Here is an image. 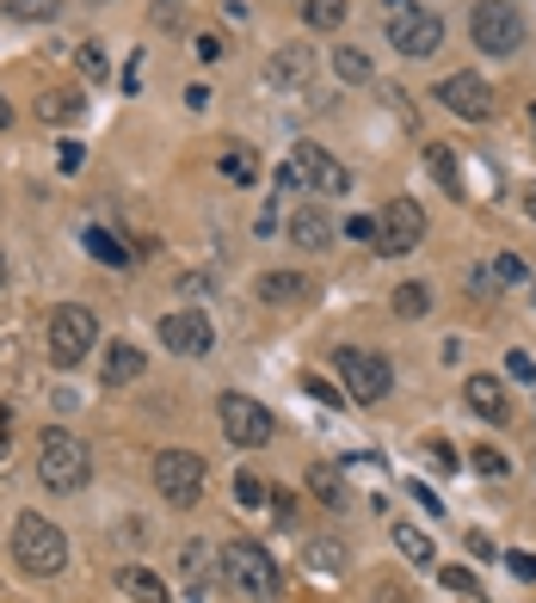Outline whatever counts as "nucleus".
<instances>
[{"label":"nucleus","instance_id":"nucleus-20","mask_svg":"<svg viewBox=\"0 0 536 603\" xmlns=\"http://www.w3.org/2000/svg\"><path fill=\"white\" fill-rule=\"evenodd\" d=\"M297 13H302V25H309V32H339V25H346V0H297Z\"/></svg>","mask_w":536,"mask_h":603},{"label":"nucleus","instance_id":"nucleus-18","mask_svg":"<svg viewBox=\"0 0 536 603\" xmlns=\"http://www.w3.org/2000/svg\"><path fill=\"white\" fill-rule=\"evenodd\" d=\"M266 75L278 80V87H302V80L315 75V49H302V44H284V49H271Z\"/></svg>","mask_w":536,"mask_h":603},{"label":"nucleus","instance_id":"nucleus-29","mask_svg":"<svg viewBox=\"0 0 536 603\" xmlns=\"http://www.w3.org/2000/svg\"><path fill=\"white\" fill-rule=\"evenodd\" d=\"M222 179L253 186V179H259V160H253V148H228V155H222Z\"/></svg>","mask_w":536,"mask_h":603},{"label":"nucleus","instance_id":"nucleus-2","mask_svg":"<svg viewBox=\"0 0 536 603\" xmlns=\"http://www.w3.org/2000/svg\"><path fill=\"white\" fill-rule=\"evenodd\" d=\"M222 579L253 603H278V591H284V572H278L266 541H228L222 548Z\"/></svg>","mask_w":536,"mask_h":603},{"label":"nucleus","instance_id":"nucleus-38","mask_svg":"<svg viewBox=\"0 0 536 603\" xmlns=\"http://www.w3.org/2000/svg\"><path fill=\"white\" fill-rule=\"evenodd\" d=\"M505 376H512V382H536V364L524 351H512V357H505Z\"/></svg>","mask_w":536,"mask_h":603},{"label":"nucleus","instance_id":"nucleus-6","mask_svg":"<svg viewBox=\"0 0 536 603\" xmlns=\"http://www.w3.org/2000/svg\"><path fill=\"white\" fill-rule=\"evenodd\" d=\"M382 32H389V44H394V56H438V44H444V19H438V7H394L389 19H382Z\"/></svg>","mask_w":536,"mask_h":603},{"label":"nucleus","instance_id":"nucleus-3","mask_svg":"<svg viewBox=\"0 0 536 603\" xmlns=\"http://www.w3.org/2000/svg\"><path fill=\"white\" fill-rule=\"evenodd\" d=\"M13 555H19V567L32 572V579H56V572L68 567L63 524H49L44 511H25V517L13 524Z\"/></svg>","mask_w":536,"mask_h":603},{"label":"nucleus","instance_id":"nucleus-51","mask_svg":"<svg viewBox=\"0 0 536 603\" xmlns=\"http://www.w3.org/2000/svg\"><path fill=\"white\" fill-rule=\"evenodd\" d=\"M531 142H536V105H531Z\"/></svg>","mask_w":536,"mask_h":603},{"label":"nucleus","instance_id":"nucleus-36","mask_svg":"<svg viewBox=\"0 0 536 603\" xmlns=\"http://www.w3.org/2000/svg\"><path fill=\"white\" fill-rule=\"evenodd\" d=\"M179 7H186V0H155V25H160V32H179V25H186Z\"/></svg>","mask_w":536,"mask_h":603},{"label":"nucleus","instance_id":"nucleus-17","mask_svg":"<svg viewBox=\"0 0 536 603\" xmlns=\"http://www.w3.org/2000/svg\"><path fill=\"white\" fill-rule=\"evenodd\" d=\"M462 401H469V413L493 418V425L512 413V406H505V382H500V376H469V382H462Z\"/></svg>","mask_w":536,"mask_h":603},{"label":"nucleus","instance_id":"nucleus-21","mask_svg":"<svg viewBox=\"0 0 536 603\" xmlns=\"http://www.w3.org/2000/svg\"><path fill=\"white\" fill-rule=\"evenodd\" d=\"M118 591L136 598V603H174V598H167V585H160L148 567H124V572H118Z\"/></svg>","mask_w":536,"mask_h":603},{"label":"nucleus","instance_id":"nucleus-31","mask_svg":"<svg viewBox=\"0 0 536 603\" xmlns=\"http://www.w3.org/2000/svg\"><path fill=\"white\" fill-rule=\"evenodd\" d=\"M266 499H271V487H266L259 474H247V468H241V474H235V505H241V511H259Z\"/></svg>","mask_w":536,"mask_h":603},{"label":"nucleus","instance_id":"nucleus-43","mask_svg":"<svg viewBox=\"0 0 536 603\" xmlns=\"http://www.w3.org/2000/svg\"><path fill=\"white\" fill-rule=\"evenodd\" d=\"M505 567L518 572V579H536V555H524V548H518V555H505Z\"/></svg>","mask_w":536,"mask_h":603},{"label":"nucleus","instance_id":"nucleus-8","mask_svg":"<svg viewBox=\"0 0 536 603\" xmlns=\"http://www.w3.org/2000/svg\"><path fill=\"white\" fill-rule=\"evenodd\" d=\"M216 418H222V437H228L235 449H266L271 432H278L266 406L253 401V394H241V388H228V394L216 401Z\"/></svg>","mask_w":536,"mask_h":603},{"label":"nucleus","instance_id":"nucleus-41","mask_svg":"<svg viewBox=\"0 0 536 603\" xmlns=\"http://www.w3.org/2000/svg\"><path fill=\"white\" fill-rule=\"evenodd\" d=\"M346 234H351V241H370V247H377V222H370V216H346Z\"/></svg>","mask_w":536,"mask_h":603},{"label":"nucleus","instance_id":"nucleus-52","mask_svg":"<svg viewBox=\"0 0 536 603\" xmlns=\"http://www.w3.org/2000/svg\"><path fill=\"white\" fill-rule=\"evenodd\" d=\"M0 283H7V259H0Z\"/></svg>","mask_w":536,"mask_h":603},{"label":"nucleus","instance_id":"nucleus-26","mask_svg":"<svg viewBox=\"0 0 536 603\" xmlns=\"http://www.w3.org/2000/svg\"><path fill=\"white\" fill-rule=\"evenodd\" d=\"M333 68H339V80H351V87H364V80H370V56H364L358 44L333 49Z\"/></svg>","mask_w":536,"mask_h":603},{"label":"nucleus","instance_id":"nucleus-25","mask_svg":"<svg viewBox=\"0 0 536 603\" xmlns=\"http://www.w3.org/2000/svg\"><path fill=\"white\" fill-rule=\"evenodd\" d=\"M87 253H93L99 265H111V271H124L130 265V247L118 241V234H105V228H87Z\"/></svg>","mask_w":536,"mask_h":603},{"label":"nucleus","instance_id":"nucleus-9","mask_svg":"<svg viewBox=\"0 0 536 603\" xmlns=\"http://www.w3.org/2000/svg\"><path fill=\"white\" fill-rule=\"evenodd\" d=\"M469 37H474L481 56H512V49L524 44L518 7H512V0H481V7L469 13Z\"/></svg>","mask_w":536,"mask_h":603},{"label":"nucleus","instance_id":"nucleus-46","mask_svg":"<svg viewBox=\"0 0 536 603\" xmlns=\"http://www.w3.org/2000/svg\"><path fill=\"white\" fill-rule=\"evenodd\" d=\"M7 437H13V413L0 406V456H7Z\"/></svg>","mask_w":536,"mask_h":603},{"label":"nucleus","instance_id":"nucleus-11","mask_svg":"<svg viewBox=\"0 0 536 603\" xmlns=\"http://www.w3.org/2000/svg\"><path fill=\"white\" fill-rule=\"evenodd\" d=\"M426 241V210L413 198H394L389 210L377 216V253H389V259H401V253H413Z\"/></svg>","mask_w":536,"mask_h":603},{"label":"nucleus","instance_id":"nucleus-14","mask_svg":"<svg viewBox=\"0 0 536 603\" xmlns=\"http://www.w3.org/2000/svg\"><path fill=\"white\" fill-rule=\"evenodd\" d=\"M179 579H186L191 603H204L210 585H216V548H210V541H186V548H179Z\"/></svg>","mask_w":536,"mask_h":603},{"label":"nucleus","instance_id":"nucleus-22","mask_svg":"<svg viewBox=\"0 0 536 603\" xmlns=\"http://www.w3.org/2000/svg\"><path fill=\"white\" fill-rule=\"evenodd\" d=\"M37 118H44V124H75V118H80V93H75V87H49V93L37 99Z\"/></svg>","mask_w":536,"mask_h":603},{"label":"nucleus","instance_id":"nucleus-7","mask_svg":"<svg viewBox=\"0 0 536 603\" xmlns=\"http://www.w3.org/2000/svg\"><path fill=\"white\" fill-rule=\"evenodd\" d=\"M204 456H198V449H160L155 456V493L167 499V505H198V499H204Z\"/></svg>","mask_w":536,"mask_h":603},{"label":"nucleus","instance_id":"nucleus-39","mask_svg":"<svg viewBox=\"0 0 536 603\" xmlns=\"http://www.w3.org/2000/svg\"><path fill=\"white\" fill-rule=\"evenodd\" d=\"M302 388H309V394H315L321 406H339V388H333V382H321V376H302Z\"/></svg>","mask_w":536,"mask_h":603},{"label":"nucleus","instance_id":"nucleus-45","mask_svg":"<svg viewBox=\"0 0 536 603\" xmlns=\"http://www.w3.org/2000/svg\"><path fill=\"white\" fill-rule=\"evenodd\" d=\"M469 555H474V560H493V541L481 536V529H469Z\"/></svg>","mask_w":536,"mask_h":603},{"label":"nucleus","instance_id":"nucleus-32","mask_svg":"<svg viewBox=\"0 0 536 603\" xmlns=\"http://www.w3.org/2000/svg\"><path fill=\"white\" fill-rule=\"evenodd\" d=\"M469 468H474L481 480H505V474H512V462H505L500 449H474V456H469Z\"/></svg>","mask_w":536,"mask_h":603},{"label":"nucleus","instance_id":"nucleus-40","mask_svg":"<svg viewBox=\"0 0 536 603\" xmlns=\"http://www.w3.org/2000/svg\"><path fill=\"white\" fill-rule=\"evenodd\" d=\"M80 160H87L80 142H63V148H56V167H63V172H80Z\"/></svg>","mask_w":536,"mask_h":603},{"label":"nucleus","instance_id":"nucleus-28","mask_svg":"<svg viewBox=\"0 0 536 603\" xmlns=\"http://www.w3.org/2000/svg\"><path fill=\"white\" fill-rule=\"evenodd\" d=\"M426 167H432V179H444L450 191H462V179H457V148L432 142V148H426Z\"/></svg>","mask_w":536,"mask_h":603},{"label":"nucleus","instance_id":"nucleus-24","mask_svg":"<svg viewBox=\"0 0 536 603\" xmlns=\"http://www.w3.org/2000/svg\"><path fill=\"white\" fill-rule=\"evenodd\" d=\"M309 493H315L321 499V505H333V511H339V505H346V480H339V468H327V462H315V468H309Z\"/></svg>","mask_w":536,"mask_h":603},{"label":"nucleus","instance_id":"nucleus-13","mask_svg":"<svg viewBox=\"0 0 536 603\" xmlns=\"http://www.w3.org/2000/svg\"><path fill=\"white\" fill-rule=\"evenodd\" d=\"M438 105L457 111L462 124H481V118L493 111V93H488V80H481V75H469V68H462V75H450L438 87Z\"/></svg>","mask_w":536,"mask_h":603},{"label":"nucleus","instance_id":"nucleus-27","mask_svg":"<svg viewBox=\"0 0 536 603\" xmlns=\"http://www.w3.org/2000/svg\"><path fill=\"white\" fill-rule=\"evenodd\" d=\"M426 309H432V290H426V283H401V290H394V314H401V321H420Z\"/></svg>","mask_w":536,"mask_h":603},{"label":"nucleus","instance_id":"nucleus-42","mask_svg":"<svg viewBox=\"0 0 536 603\" xmlns=\"http://www.w3.org/2000/svg\"><path fill=\"white\" fill-rule=\"evenodd\" d=\"M407 493H413V499H420V505H426V511H444V499H438V493H432L426 480H407Z\"/></svg>","mask_w":536,"mask_h":603},{"label":"nucleus","instance_id":"nucleus-5","mask_svg":"<svg viewBox=\"0 0 536 603\" xmlns=\"http://www.w3.org/2000/svg\"><path fill=\"white\" fill-rule=\"evenodd\" d=\"M93 345H99L93 309L63 302V309L49 314V364H56V370H75V364H87V351H93Z\"/></svg>","mask_w":536,"mask_h":603},{"label":"nucleus","instance_id":"nucleus-48","mask_svg":"<svg viewBox=\"0 0 536 603\" xmlns=\"http://www.w3.org/2000/svg\"><path fill=\"white\" fill-rule=\"evenodd\" d=\"M222 19H247V0H222Z\"/></svg>","mask_w":536,"mask_h":603},{"label":"nucleus","instance_id":"nucleus-23","mask_svg":"<svg viewBox=\"0 0 536 603\" xmlns=\"http://www.w3.org/2000/svg\"><path fill=\"white\" fill-rule=\"evenodd\" d=\"M389 536H394V548H401V555H407L413 567H432V560H438V548H432V536H426V529H413V524H394Z\"/></svg>","mask_w":536,"mask_h":603},{"label":"nucleus","instance_id":"nucleus-34","mask_svg":"<svg viewBox=\"0 0 536 603\" xmlns=\"http://www.w3.org/2000/svg\"><path fill=\"white\" fill-rule=\"evenodd\" d=\"M524 278H531V265H524V259H512V253L493 259V283H524Z\"/></svg>","mask_w":536,"mask_h":603},{"label":"nucleus","instance_id":"nucleus-50","mask_svg":"<svg viewBox=\"0 0 536 603\" xmlns=\"http://www.w3.org/2000/svg\"><path fill=\"white\" fill-rule=\"evenodd\" d=\"M13 124V105H7V93H0V130Z\"/></svg>","mask_w":536,"mask_h":603},{"label":"nucleus","instance_id":"nucleus-12","mask_svg":"<svg viewBox=\"0 0 536 603\" xmlns=\"http://www.w3.org/2000/svg\"><path fill=\"white\" fill-rule=\"evenodd\" d=\"M160 345H167V351H186V357H204L210 345H216L210 314L204 309H174L167 321H160Z\"/></svg>","mask_w":536,"mask_h":603},{"label":"nucleus","instance_id":"nucleus-49","mask_svg":"<svg viewBox=\"0 0 536 603\" xmlns=\"http://www.w3.org/2000/svg\"><path fill=\"white\" fill-rule=\"evenodd\" d=\"M524 216H531V222H536V186H531V191H524Z\"/></svg>","mask_w":536,"mask_h":603},{"label":"nucleus","instance_id":"nucleus-37","mask_svg":"<svg viewBox=\"0 0 536 603\" xmlns=\"http://www.w3.org/2000/svg\"><path fill=\"white\" fill-rule=\"evenodd\" d=\"M426 456L438 462V474H450V468H457V444H444V437H426Z\"/></svg>","mask_w":536,"mask_h":603},{"label":"nucleus","instance_id":"nucleus-15","mask_svg":"<svg viewBox=\"0 0 536 603\" xmlns=\"http://www.w3.org/2000/svg\"><path fill=\"white\" fill-rule=\"evenodd\" d=\"M284 234H290V247L321 253L333 241V216L321 210V203H297V210H290V222H284Z\"/></svg>","mask_w":536,"mask_h":603},{"label":"nucleus","instance_id":"nucleus-30","mask_svg":"<svg viewBox=\"0 0 536 603\" xmlns=\"http://www.w3.org/2000/svg\"><path fill=\"white\" fill-rule=\"evenodd\" d=\"M7 13L25 19V25H49V19L63 13V0H7Z\"/></svg>","mask_w":536,"mask_h":603},{"label":"nucleus","instance_id":"nucleus-16","mask_svg":"<svg viewBox=\"0 0 536 603\" xmlns=\"http://www.w3.org/2000/svg\"><path fill=\"white\" fill-rule=\"evenodd\" d=\"M315 295V278L309 271H266L259 278V302H271V309H302Z\"/></svg>","mask_w":536,"mask_h":603},{"label":"nucleus","instance_id":"nucleus-33","mask_svg":"<svg viewBox=\"0 0 536 603\" xmlns=\"http://www.w3.org/2000/svg\"><path fill=\"white\" fill-rule=\"evenodd\" d=\"M75 68H80L87 80H99V75H105V49H99V44H80V49H75Z\"/></svg>","mask_w":536,"mask_h":603},{"label":"nucleus","instance_id":"nucleus-1","mask_svg":"<svg viewBox=\"0 0 536 603\" xmlns=\"http://www.w3.org/2000/svg\"><path fill=\"white\" fill-rule=\"evenodd\" d=\"M278 191H315V198H346L351 191V172L339 167V160L321 148V142H297L290 148V160L278 167Z\"/></svg>","mask_w":536,"mask_h":603},{"label":"nucleus","instance_id":"nucleus-10","mask_svg":"<svg viewBox=\"0 0 536 603\" xmlns=\"http://www.w3.org/2000/svg\"><path fill=\"white\" fill-rule=\"evenodd\" d=\"M333 364H339V376H346V401H358V406L389 401V357L364 351V345H339Z\"/></svg>","mask_w":536,"mask_h":603},{"label":"nucleus","instance_id":"nucleus-4","mask_svg":"<svg viewBox=\"0 0 536 603\" xmlns=\"http://www.w3.org/2000/svg\"><path fill=\"white\" fill-rule=\"evenodd\" d=\"M37 474H44L49 493H80L87 480H93V449L80 444L75 432H44V444H37Z\"/></svg>","mask_w":536,"mask_h":603},{"label":"nucleus","instance_id":"nucleus-47","mask_svg":"<svg viewBox=\"0 0 536 603\" xmlns=\"http://www.w3.org/2000/svg\"><path fill=\"white\" fill-rule=\"evenodd\" d=\"M377 598H382V603H413V598H407V591H401V585H382Z\"/></svg>","mask_w":536,"mask_h":603},{"label":"nucleus","instance_id":"nucleus-19","mask_svg":"<svg viewBox=\"0 0 536 603\" xmlns=\"http://www.w3.org/2000/svg\"><path fill=\"white\" fill-rule=\"evenodd\" d=\"M99 376H105V388H124V382H136V376H143V351H136L130 339L105 345V364H99Z\"/></svg>","mask_w":536,"mask_h":603},{"label":"nucleus","instance_id":"nucleus-35","mask_svg":"<svg viewBox=\"0 0 536 603\" xmlns=\"http://www.w3.org/2000/svg\"><path fill=\"white\" fill-rule=\"evenodd\" d=\"M438 585L462 591V598H474V591H481V585H474V572H469V567H438Z\"/></svg>","mask_w":536,"mask_h":603},{"label":"nucleus","instance_id":"nucleus-44","mask_svg":"<svg viewBox=\"0 0 536 603\" xmlns=\"http://www.w3.org/2000/svg\"><path fill=\"white\" fill-rule=\"evenodd\" d=\"M198 56H204V63H222V37L204 32V37H198Z\"/></svg>","mask_w":536,"mask_h":603}]
</instances>
